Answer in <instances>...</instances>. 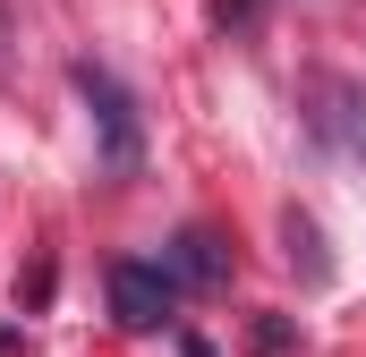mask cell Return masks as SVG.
I'll use <instances>...</instances> for the list:
<instances>
[{
    "label": "cell",
    "instance_id": "3",
    "mask_svg": "<svg viewBox=\"0 0 366 357\" xmlns=\"http://www.w3.org/2000/svg\"><path fill=\"white\" fill-rule=\"evenodd\" d=\"M315 136H324L332 154L366 162V86H350V77H315Z\"/></svg>",
    "mask_w": 366,
    "mask_h": 357
},
{
    "label": "cell",
    "instance_id": "4",
    "mask_svg": "<svg viewBox=\"0 0 366 357\" xmlns=\"http://www.w3.org/2000/svg\"><path fill=\"white\" fill-rule=\"evenodd\" d=\"M281 238H290V264L307 272V281H332V256H324V230H315L307 213H281Z\"/></svg>",
    "mask_w": 366,
    "mask_h": 357
},
{
    "label": "cell",
    "instance_id": "5",
    "mask_svg": "<svg viewBox=\"0 0 366 357\" xmlns=\"http://www.w3.org/2000/svg\"><path fill=\"white\" fill-rule=\"evenodd\" d=\"M171 272H179V281H222L213 238H204V230H179V238H171Z\"/></svg>",
    "mask_w": 366,
    "mask_h": 357
},
{
    "label": "cell",
    "instance_id": "1",
    "mask_svg": "<svg viewBox=\"0 0 366 357\" xmlns=\"http://www.w3.org/2000/svg\"><path fill=\"white\" fill-rule=\"evenodd\" d=\"M69 77H77V102L94 111V136H102V171H111V178H128V171H137V154H145V128H137V102H128V86H119L102 60H77Z\"/></svg>",
    "mask_w": 366,
    "mask_h": 357
},
{
    "label": "cell",
    "instance_id": "6",
    "mask_svg": "<svg viewBox=\"0 0 366 357\" xmlns=\"http://www.w3.org/2000/svg\"><path fill=\"white\" fill-rule=\"evenodd\" d=\"M256 357H298V332L281 315H256Z\"/></svg>",
    "mask_w": 366,
    "mask_h": 357
},
{
    "label": "cell",
    "instance_id": "7",
    "mask_svg": "<svg viewBox=\"0 0 366 357\" xmlns=\"http://www.w3.org/2000/svg\"><path fill=\"white\" fill-rule=\"evenodd\" d=\"M256 17H264V0H213V26H222V34H247Z\"/></svg>",
    "mask_w": 366,
    "mask_h": 357
},
{
    "label": "cell",
    "instance_id": "2",
    "mask_svg": "<svg viewBox=\"0 0 366 357\" xmlns=\"http://www.w3.org/2000/svg\"><path fill=\"white\" fill-rule=\"evenodd\" d=\"M171 306H179V272L171 264H111V315L128 323V332H154V323H171Z\"/></svg>",
    "mask_w": 366,
    "mask_h": 357
}]
</instances>
